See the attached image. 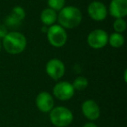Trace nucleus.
<instances>
[{
    "label": "nucleus",
    "mask_w": 127,
    "mask_h": 127,
    "mask_svg": "<svg viewBox=\"0 0 127 127\" xmlns=\"http://www.w3.org/2000/svg\"><path fill=\"white\" fill-rule=\"evenodd\" d=\"M37 107L43 112H49L53 109L54 100L50 93L46 92H43L37 95L36 98Z\"/></svg>",
    "instance_id": "9"
},
{
    "label": "nucleus",
    "mask_w": 127,
    "mask_h": 127,
    "mask_svg": "<svg viewBox=\"0 0 127 127\" xmlns=\"http://www.w3.org/2000/svg\"><path fill=\"white\" fill-rule=\"evenodd\" d=\"M6 25H7V26H17V25H18L20 24V22L17 21L16 19H14L13 18H11V16H8L7 18H6Z\"/></svg>",
    "instance_id": "18"
},
{
    "label": "nucleus",
    "mask_w": 127,
    "mask_h": 127,
    "mask_svg": "<svg viewBox=\"0 0 127 127\" xmlns=\"http://www.w3.org/2000/svg\"><path fill=\"white\" fill-rule=\"evenodd\" d=\"M82 111L83 114L90 120H96L100 116V109L95 101L89 99L83 103L82 104Z\"/></svg>",
    "instance_id": "10"
},
{
    "label": "nucleus",
    "mask_w": 127,
    "mask_h": 127,
    "mask_svg": "<svg viewBox=\"0 0 127 127\" xmlns=\"http://www.w3.org/2000/svg\"><path fill=\"white\" fill-rule=\"evenodd\" d=\"M7 30H6L5 26H4V25H0V38L1 37H3L4 38V36L7 34Z\"/></svg>",
    "instance_id": "19"
},
{
    "label": "nucleus",
    "mask_w": 127,
    "mask_h": 127,
    "mask_svg": "<svg viewBox=\"0 0 127 127\" xmlns=\"http://www.w3.org/2000/svg\"><path fill=\"white\" fill-rule=\"evenodd\" d=\"M108 34L105 31L97 29L90 32L87 37L88 44L93 49H101L108 43Z\"/></svg>",
    "instance_id": "5"
},
{
    "label": "nucleus",
    "mask_w": 127,
    "mask_h": 127,
    "mask_svg": "<svg viewBox=\"0 0 127 127\" xmlns=\"http://www.w3.org/2000/svg\"><path fill=\"white\" fill-rule=\"evenodd\" d=\"M57 18H58V15H57L56 11L51 8L44 9L40 15L41 21L45 25H52L56 22Z\"/></svg>",
    "instance_id": "12"
},
{
    "label": "nucleus",
    "mask_w": 127,
    "mask_h": 127,
    "mask_svg": "<svg viewBox=\"0 0 127 127\" xmlns=\"http://www.w3.org/2000/svg\"><path fill=\"white\" fill-rule=\"evenodd\" d=\"M83 127H97V126L93 123H87V124H85Z\"/></svg>",
    "instance_id": "20"
},
{
    "label": "nucleus",
    "mask_w": 127,
    "mask_h": 127,
    "mask_svg": "<svg viewBox=\"0 0 127 127\" xmlns=\"http://www.w3.org/2000/svg\"><path fill=\"white\" fill-rule=\"evenodd\" d=\"M75 90L72 85L69 82L63 81L58 83L53 88V94L59 100L65 101L69 100L73 97Z\"/></svg>",
    "instance_id": "6"
},
{
    "label": "nucleus",
    "mask_w": 127,
    "mask_h": 127,
    "mask_svg": "<svg viewBox=\"0 0 127 127\" xmlns=\"http://www.w3.org/2000/svg\"><path fill=\"white\" fill-rule=\"evenodd\" d=\"M88 14L95 21H103L107 16V9L103 3L94 1L88 6Z\"/></svg>",
    "instance_id": "8"
},
{
    "label": "nucleus",
    "mask_w": 127,
    "mask_h": 127,
    "mask_svg": "<svg viewBox=\"0 0 127 127\" xmlns=\"http://www.w3.org/2000/svg\"><path fill=\"white\" fill-rule=\"evenodd\" d=\"M110 13L116 18H123L127 15V0H111Z\"/></svg>",
    "instance_id": "11"
},
{
    "label": "nucleus",
    "mask_w": 127,
    "mask_h": 127,
    "mask_svg": "<svg viewBox=\"0 0 127 127\" xmlns=\"http://www.w3.org/2000/svg\"><path fill=\"white\" fill-rule=\"evenodd\" d=\"M26 38L18 32H8L3 38V46L10 54L21 53L26 47Z\"/></svg>",
    "instance_id": "1"
},
{
    "label": "nucleus",
    "mask_w": 127,
    "mask_h": 127,
    "mask_svg": "<svg viewBox=\"0 0 127 127\" xmlns=\"http://www.w3.org/2000/svg\"><path fill=\"white\" fill-rule=\"evenodd\" d=\"M47 38L54 47H62L67 41V34L61 25H51L47 30Z\"/></svg>",
    "instance_id": "4"
},
{
    "label": "nucleus",
    "mask_w": 127,
    "mask_h": 127,
    "mask_svg": "<svg viewBox=\"0 0 127 127\" xmlns=\"http://www.w3.org/2000/svg\"><path fill=\"white\" fill-rule=\"evenodd\" d=\"M58 22L62 27L72 29L79 25L82 21V13L80 10L74 6L64 7L58 16Z\"/></svg>",
    "instance_id": "2"
},
{
    "label": "nucleus",
    "mask_w": 127,
    "mask_h": 127,
    "mask_svg": "<svg viewBox=\"0 0 127 127\" xmlns=\"http://www.w3.org/2000/svg\"><path fill=\"white\" fill-rule=\"evenodd\" d=\"M1 49H2V43L0 41V51H1Z\"/></svg>",
    "instance_id": "21"
},
{
    "label": "nucleus",
    "mask_w": 127,
    "mask_h": 127,
    "mask_svg": "<svg viewBox=\"0 0 127 127\" xmlns=\"http://www.w3.org/2000/svg\"><path fill=\"white\" fill-rule=\"evenodd\" d=\"M108 42L110 43L112 47L114 48H120L125 43V37L121 33L114 32L109 37H108Z\"/></svg>",
    "instance_id": "13"
},
{
    "label": "nucleus",
    "mask_w": 127,
    "mask_h": 127,
    "mask_svg": "<svg viewBox=\"0 0 127 127\" xmlns=\"http://www.w3.org/2000/svg\"><path fill=\"white\" fill-rule=\"evenodd\" d=\"M10 16L14 18V19H16L17 21L21 22L25 17V10L22 7H20V6H16V7H14L12 9Z\"/></svg>",
    "instance_id": "15"
},
{
    "label": "nucleus",
    "mask_w": 127,
    "mask_h": 127,
    "mask_svg": "<svg viewBox=\"0 0 127 127\" xmlns=\"http://www.w3.org/2000/svg\"><path fill=\"white\" fill-rule=\"evenodd\" d=\"M72 86L74 90L83 91L88 86V80L84 77H78L74 80L72 84Z\"/></svg>",
    "instance_id": "14"
},
{
    "label": "nucleus",
    "mask_w": 127,
    "mask_h": 127,
    "mask_svg": "<svg viewBox=\"0 0 127 127\" xmlns=\"http://www.w3.org/2000/svg\"><path fill=\"white\" fill-rule=\"evenodd\" d=\"M65 0H48L49 8L56 11H61L64 6Z\"/></svg>",
    "instance_id": "16"
},
{
    "label": "nucleus",
    "mask_w": 127,
    "mask_h": 127,
    "mask_svg": "<svg viewBox=\"0 0 127 127\" xmlns=\"http://www.w3.org/2000/svg\"><path fill=\"white\" fill-rule=\"evenodd\" d=\"M113 28L118 33H122L126 29V22L123 18H117L113 23Z\"/></svg>",
    "instance_id": "17"
},
{
    "label": "nucleus",
    "mask_w": 127,
    "mask_h": 127,
    "mask_svg": "<svg viewBox=\"0 0 127 127\" xmlns=\"http://www.w3.org/2000/svg\"><path fill=\"white\" fill-rule=\"evenodd\" d=\"M46 72L48 76L54 80L61 78L65 72V67L64 63L59 59L53 58L47 62L46 64Z\"/></svg>",
    "instance_id": "7"
},
{
    "label": "nucleus",
    "mask_w": 127,
    "mask_h": 127,
    "mask_svg": "<svg viewBox=\"0 0 127 127\" xmlns=\"http://www.w3.org/2000/svg\"><path fill=\"white\" fill-rule=\"evenodd\" d=\"M50 118L54 125L58 127H64L72 122L73 115L69 109L63 106H58L51 111Z\"/></svg>",
    "instance_id": "3"
}]
</instances>
